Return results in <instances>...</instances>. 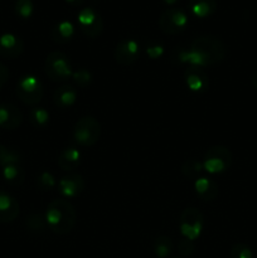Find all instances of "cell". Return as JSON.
Wrapping results in <instances>:
<instances>
[{
    "label": "cell",
    "instance_id": "cell-32",
    "mask_svg": "<svg viewBox=\"0 0 257 258\" xmlns=\"http://www.w3.org/2000/svg\"><path fill=\"white\" fill-rule=\"evenodd\" d=\"M145 52L149 58H151V59H158V58H160L164 54V48L160 44H151L146 47Z\"/></svg>",
    "mask_w": 257,
    "mask_h": 258
},
{
    "label": "cell",
    "instance_id": "cell-28",
    "mask_svg": "<svg viewBox=\"0 0 257 258\" xmlns=\"http://www.w3.org/2000/svg\"><path fill=\"white\" fill-rule=\"evenodd\" d=\"M57 180L50 171H43L37 178V186L43 191H49L57 186Z\"/></svg>",
    "mask_w": 257,
    "mask_h": 258
},
{
    "label": "cell",
    "instance_id": "cell-16",
    "mask_svg": "<svg viewBox=\"0 0 257 258\" xmlns=\"http://www.w3.org/2000/svg\"><path fill=\"white\" fill-rule=\"evenodd\" d=\"M194 190H196L197 196L204 202L214 201L219 193L218 184L216 181L211 180V179L204 178V176L196 179V181H194Z\"/></svg>",
    "mask_w": 257,
    "mask_h": 258
},
{
    "label": "cell",
    "instance_id": "cell-9",
    "mask_svg": "<svg viewBox=\"0 0 257 258\" xmlns=\"http://www.w3.org/2000/svg\"><path fill=\"white\" fill-rule=\"evenodd\" d=\"M78 28L88 38H97L103 32V19L100 13L87 7L80 10L77 15Z\"/></svg>",
    "mask_w": 257,
    "mask_h": 258
},
{
    "label": "cell",
    "instance_id": "cell-27",
    "mask_svg": "<svg viewBox=\"0 0 257 258\" xmlns=\"http://www.w3.org/2000/svg\"><path fill=\"white\" fill-rule=\"evenodd\" d=\"M15 14L22 19H29L34 12V4L32 0H15L14 3Z\"/></svg>",
    "mask_w": 257,
    "mask_h": 258
},
{
    "label": "cell",
    "instance_id": "cell-30",
    "mask_svg": "<svg viewBox=\"0 0 257 258\" xmlns=\"http://www.w3.org/2000/svg\"><path fill=\"white\" fill-rule=\"evenodd\" d=\"M231 258H253V252L247 244L237 243L232 247Z\"/></svg>",
    "mask_w": 257,
    "mask_h": 258
},
{
    "label": "cell",
    "instance_id": "cell-8",
    "mask_svg": "<svg viewBox=\"0 0 257 258\" xmlns=\"http://www.w3.org/2000/svg\"><path fill=\"white\" fill-rule=\"evenodd\" d=\"M44 88L38 77L33 75H25L18 81L17 96L24 105L37 106L42 101Z\"/></svg>",
    "mask_w": 257,
    "mask_h": 258
},
{
    "label": "cell",
    "instance_id": "cell-36",
    "mask_svg": "<svg viewBox=\"0 0 257 258\" xmlns=\"http://www.w3.org/2000/svg\"><path fill=\"white\" fill-rule=\"evenodd\" d=\"M163 2L165 3L166 5H170V7H174V5L178 4V3L180 2V0H163Z\"/></svg>",
    "mask_w": 257,
    "mask_h": 258
},
{
    "label": "cell",
    "instance_id": "cell-10",
    "mask_svg": "<svg viewBox=\"0 0 257 258\" xmlns=\"http://www.w3.org/2000/svg\"><path fill=\"white\" fill-rule=\"evenodd\" d=\"M115 59L121 66H131L139 59L140 44L135 39H122L115 48Z\"/></svg>",
    "mask_w": 257,
    "mask_h": 258
},
{
    "label": "cell",
    "instance_id": "cell-34",
    "mask_svg": "<svg viewBox=\"0 0 257 258\" xmlns=\"http://www.w3.org/2000/svg\"><path fill=\"white\" fill-rule=\"evenodd\" d=\"M65 2L67 3L68 5H71V7H80V5L83 4L85 0H65Z\"/></svg>",
    "mask_w": 257,
    "mask_h": 258
},
{
    "label": "cell",
    "instance_id": "cell-25",
    "mask_svg": "<svg viewBox=\"0 0 257 258\" xmlns=\"http://www.w3.org/2000/svg\"><path fill=\"white\" fill-rule=\"evenodd\" d=\"M204 171L203 163L198 160H186L181 166V173L190 179H198L201 178V174Z\"/></svg>",
    "mask_w": 257,
    "mask_h": 258
},
{
    "label": "cell",
    "instance_id": "cell-33",
    "mask_svg": "<svg viewBox=\"0 0 257 258\" xmlns=\"http://www.w3.org/2000/svg\"><path fill=\"white\" fill-rule=\"evenodd\" d=\"M8 78H9V70H8V67L4 63L0 62V90L8 82Z\"/></svg>",
    "mask_w": 257,
    "mask_h": 258
},
{
    "label": "cell",
    "instance_id": "cell-26",
    "mask_svg": "<svg viewBox=\"0 0 257 258\" xmlns=\"http://www.w3.org/2000/svg\"><path fill=\"white\" fill-rule=\"evenodd\" d=\"M25 224H27L28 229L34 233H40L45 229L47 222H45V217L42 216L40 213H30L25 219Z\"/></svg>",
    "mask_w": 257,
    "mask_h": 258
},
{
    "label": "cell",
    "instance_id": "cell-35",
    "mask_svg": "<svg viewBox=\"0 0 257 258\" xmlns=\"http://www.w3.org/2000/svg\"><path fill=\"white\" fill-rule=\"evenodd\" d=\"M251 83H252V86H253V87L257 90V70H254L253 73H252Z\"/></svg>",
    "mask_w": 257,
    "mask_h": 258
},
{
    "label": "cell",
    "instance_id": "cell-20",
    "mask_svg": "<svg viewBox=\"0 0 257 258\" xmlns=\"http://www.w3.org/2000/svg\"><path fill=\"white\" fill-rule=\"evenodd\" d=\"M188 7L194 17L204 19L214 14L217 10V0H189Z\"/></svg>",
    "mask_w": 257,
    "mask_h": 258
},
{
    "label": "cell",
    "instance_id": "cell-29",
    "mask_svg": "<svg viewBox=\"0 0 257 258\" xmlns=\"http://www.w3.org/2000/svg\"><path fill=\"white\" fill-rule=\"evenodd\" d=\"M71 78L73 80V83L81 88L88 87V86L91 85V82H92V75H91L90 71L85 70V68L73 71L72 77Z\"/></svg>",
    "mask_w": 257,
    "mask_h": 258
},
{
    "label": "cell",
    "instance_id": "cell-31",
    "mask_svg": "<svg viewBox=\"0 0 257 258\" xmlns=\"http://www.w3.org/2000/svg\"><path fill=\"white\" fill-rule=\"evenodd\" d=\"M178 251H179V253L181 254V257H183V258L191 256V254L194 253V251H196V246H194V242L189 241V239L183 238L180 242H179Z\"/></svg>",
    "mask_w": 257,
    "mask_h": 258
},
{
    "label": "cell",
    "instance_id": "cell-13",
    "mask_svg": "<svg viewBox=\"0 0 257 258\" xmlns=\"http://www.w3.org/2000/svg\"><path fill=\"white\" fill-rule=\"evenodd\" d=\"M184 81L191 92L202 93L209 87V78L203 68L186 67L184 71Z\"/></svg>",
    "mask_w": 257,
    "mask_h": 258
},
{
    "label": "cell",
    "instance_id": "cell-5",
    "mask_svg": "<svg viewBox=\"0 0 257 258\" xmlns=\"http://www.w3.org/2000/svg\"><path fill=\"white\" fill-rule=\"evenodd\" d=\"M45 75L54 82H65L68 78L72 77V64L70 58L62 52H50L47 55L44 62Z\"/></svg>",
    "mask_w": 257,
    "mask_h": 258
},
{
    "label": "cell",
    "instance_id": "cell-21",
    "mask_svg": "<svg viewBox=\"0 0 257 258\" xmlns=\"http://www.w3.org/2000/svg\"><path fill=\"white\" fill-rule=\"evenodd\" d=\"M3 178L8 184L13 186H19L24 183L25 171L22 164H12L3 166Z\"/></svg>",
    "mask_w": 257,
    "mask_h": 258
},
{
    "label": "cell",
    "instance_id": "cell-23",
    "mask_svg": "<svg viewBox=\"0 0 257 258\" xmlns=\"http://www.w3.org/2000/svg\"><path fill=\"white\" fill-rule=\"evenodd\" d=\"M50 116L45 108L43 107H34L30 110L29 113V122L32 123L33 127L43 128L49 123Z\"/></svg>",
    "mask_w": 257,
    "mask_h": 258
},
{
    "label": "cell",
    "instance_id": "cell-37",
    "mask_svg": "<svg viewBox=\"0 0 257 258\" xmlns=\"http://www.w3.org/2000/svg\"><path fill=\"white\" fill-rule=\"evenodd\" d=\"M256 258H257V256H256Z\"/></svg>",
    "mask_w": 257,
    "mask_h": 258
},
{
    "label": "cell",
    "instance_id": "cell-17",
    "mask_svg": "<svg viewBox=\"0 0 257 258\" xmlns=\"http://www.w3.org/2000/svg\"><path fill=\"white\" fill-rule=\"evenodd\" d=\"M77 91L71 85H62L53 93V102L59 108H70L77 101Z\"/></svg>",
    "mask_w": 257,
    "mask_h": 258
},
{
    "label": "cell",
    "instance_id": "cell-18",
    "mask_svg": "<svg viewBox=\"0 0 257 258\" xmlns=\"http://www.w3.org/2000/svg\"><path fill=\"white\" fill-rule=\"evenodd\" d=\"M75 25L72 23L68 22V20H62L52 28L50 38H52L53 42L58 43V44H66V43L72 40V38L75 37Z\"/></svg>",
    "mask_w": 257,
    "mask_h": 258
},
{
    "label": "cell",
    "instance_id": "cell-3",
    "mask_svg": "<svg viewBox=\"0 0 257 258\" xmlns=\"http://www.w3.org/2000/svg\"><path fill=\"white\" fill-rule=\"evenodd\" d=\"M232 160H233V156H232L231 150L228 148L216 145L206 151L202 163H203L204 171H207V173L221 174L231 168Z\"/></svg>",
    "mask_w": 257,
    "mask_h": 258
},
{
    "label": "cell",
    "instance_id": "cell-19",
    "mask_svg": "<svg viewBox=\"0 0 257 258\" xmlns=\"http://www.w3.org/2000/svg\"><path fill=\"white\" fill-rule=\"evenodd\" d=\"M57 164L62 170L72 173V170L81 164V153L76 148L63 149L58 155Z\"/></svg>",
    "mask_w": 257,
    "mask_h": 258
},
{
    "label": "cell",
    "instance_id": "cell-24",
    "mask_svg": "<svg viewBox=\"0 0 257 258\" xmlns=\"http://www.w3.org/2000/svg\"><path fill=\"white\" fill-rule=\"evenodd\" d=\"M12 164H22V155L15 149L0 144V165H12Z\"/></svg>",
    "mask_w": 257,
    "mask_h": 258
},
{
    "label": "cell",
    "instance_id": "cell-15",
    "mask_svg": "<svg viewBox=\"0 0 257 258\" xmlns=\"http://www.w3.org/2000/svg\"><path fill=\"white\" fill-rule=\"evenodd\" d=\"M20 207L17 199L9 193L0 191V222L10 223L19 216Z\"/></svg>",
    "mask_w": 257,
    "mask_h": 258
},
{
    "label": "cell",
    "instance_id": "cell-6",
    "mask_svg": "<svg viewBox=\"0 0 257 258\" xmlns=\"http://www.w3.org/2000/svg\"><path fill=\"white\" fill-rule=\"evenodd\" d=\"M189 24V17L181 8H169L164 10L158 20L159 29L168 35H175L184 32Z\"/></svg>",
    "mask_w": 257,
    "mask_h": 258
},
{
    "label": "cell",
    "instance_id": "cell-7",
    "mask_svg": "<svg viewBox=\"0 0 257 258\" xmlns=\"http://www.w3.org/2000/svg\"><path fill=\"white\" fill-rule=\"evenodd\" d=\"M204 226L203 213L196 207H188L184 209L179 218V231L181 236L189 241L199 238Z\"/></svg>",
    "mask_w": 257,
    "mask_h": 258
},
{
    "label": "cell",
    "instance_id": "cell-2",
    "mask_svg": "<svg viewBox=\"0 0 257 258\" xmlns=\"http://www.w3.org/2000/svg\"><path fill=\"white\" fill-rule=\"evenodd\" d=\"M189 48L202 53L212 66L218 64L226 58L227 48L219 38L213 35H201L189 44Z\"/></svg>",
    "mask_w": 257,
    "mask_h": 258
},
{
    "label": "cell",
    "instance_id": "cell-22",
    "mask_svg": "<svg viewBox=\"0 0 257 258\" xmlns=\"http://www.w3.org/2000/svg\"><path fill=\"white\" fill-rule=\"evenodd\" d=\"M153 251L158 258H168L173 252V239L168 236L156 237L153 243Z\"/></svg>",
    "mask_w": 257,
    "mask_h": 258
},
{
    "label": "cell",
    "instance_id": "cell-12",
    "mask_svg": "<svg viewBox=\"0 0 257 258\" xmlns=\"http://www.w3.org/2000/svg\"><path fill=\"white\" fill-rule=\"evenodd\" d=\"M24 50V42L22 38L13 33H4L0 35V57L13 59L19 57Z\"/></svg>",
    "mask_w": 257,
    "mask_h": 258
},
{
    "label": "cell",
    "instance_id": "cell-1",
    "mask_svg": "<svg viewBox=\"0 0 257 258\" xmlns=\"http://www.w3.org/2000/svg\"><path fill=\"white\" fill-rule=\"evenodd\" d=\"M45 222L53 233L65 236L73 229L76 224V209L70 201L63 198L53 199L45 211Z\"/></svg>",
    "mask_w": 257,
    "mask_h": 258
},
{
    "label": "cell",
    "instance_id": "cell-38",
    "mask_svg": "<svg viewBox=\"0 0 257 258\" xmlns=\"http://www.w3.org/2000/svg\"><path fill=\"white\" fill-rule=\"evenodd\" d=\"M181 258H183V257H181Z\"/></svg>",
    "mask_w": 257,
    "mask_h": 258
},
{
    "label": "cell",
    "instance_id": "cell-11",
    "mask_svg": "<svg viewBox=\"0 0 257 258\" xmlns=\"http://www.w3.org/2000/svg\"><path fill=\"white\" fill-rule=\"evenodd\" d=\"M85 179L81 174L68 173L58 181V190L66 198H76L85 190Z\"/></svg>",
    "mask_w": 257,
    "mask_h": 258
},
{
    "label": "cell",
    "instance_id": "cell-14",
    "mask_svg": "<svg viewBox=\"0 0 257 258\" xmlns=\"http://www.w3.org/2000/svg\"><path fill=\"white\" fill-rule=\"evenodd\" d=\"M23 122V115L17 106L12 103L0 105V127L4 130H15Z\"/></svg>",
    "mask_w": 257,
    "mask_h": 258
},
{
    "label": "cell",
    "instance_id": "cell-4",
    "mask_svg": "<svg viewBox=\"0 0 257 258\" xmlns=\"http://www.w3.org/2000/svg\"><path fill=\"white\" fill-rule=\"evenodd\" d=\"M73 140L81 146H92L101 136V125L93 116H83L73 126Z\"/></svg>",
    "mask_w": 257,
    "mask_h": 258
}]
</instances>
